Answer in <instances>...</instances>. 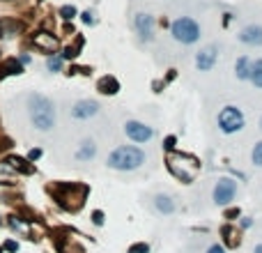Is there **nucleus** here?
I'll return each instance as SVG.
<instances>
[{"instance_id":"obj_7","label":"nucleus","mask_w":262,"mask_h":253,"mask_svg":"<svg viewBox=\"0 0 262 253\" xmlns=\"http://www.w3.org/2000/svg\"><path fill=\"white\" fill-rule=\"evenodd\" d=\"M134 30L141 37V42H152L154 40V30H156L154 16L148 12H138L134 16Z\"/></svg>"},{"instance_id":"obj_1","label":"nucleus","mask_w":262,"mask_h":253,"mask_svg":"<svg viewBox=\"0 0 262 253\" xmlns=\"http://www.w3.org/2000/svg\"><path fill=\"white\" fill-rule=\"evenodd\" d=\"M28 115L37 131H51L55 126V104L46 94L33 92L28 97Z\"/></svg>"},{"instance_id":"obj_12","label":"nucleus","mask_w":262,"mask_h":253,"mask_svg":"<svg viewBox=\"0 0 262 253\" xmlns=\"http://www.w3.org/2000/svg\"><path fill=\"white\" fill-rule=\"evenodd\" d=\"M239 42L249 46H262V26H246L239 33Z\"/></svg>"},{"instance_id":"obj_26","label":"nucleus","mask_w":262,"mask_h":253,"mask_svg":"<svg viewBox=\"0 0 262 253\" xmlns=\"http://www.w3.org/2000/svg\"><path fill=\"white\" fill-rule=\"evenodd\" d=\"M81 21L85 23V26H94L97 23V19H94V12H90V9H85V12L81 14Z\"/></svg>"},{"instance_id":"obj_33","label":"nucleus","mask_w":262,"mask_h":253,"mask_svg":"<svg viewBox=\"0 0 262 253\" xmlns=\"http://www.w3.org/2000/svg\"><path fill=\"white\" fill-rule=\"evenodd\" d=\"M30 60H33V55H30V53H21V55H19V62H21L23 67L30 65Z\"/></svg>"},{"instance_id":"obj_9","label":"nucleus","mask_w":262,"mask_h":253,"mask_svg":"<svg viewBox=\"0 0 262 253\" xmlns=\"http://www.w3.org/2000/svg\"><path fill=\"white\" fill-rule=\"evenodd\" d=\"M124 133H127L134 143H148V140H152V136H154V129L148 125H143V122H138V120H129L127 125H124Z\"/></svg>"},{"instance_id":"obj_31","label":"nucleus","mask_w":262,"mask_h":253,"mask_svg":"<svg viewBox=\"0 0 262 253\" xmlns=\"http://www.w3.org/2000/svg\"><path fill=\"white\" fill-rule=\"evenodd\" d=\"M0 173H2V175H9V173H14L12 164H9V161H0Z\"/></svg>"},{"instance_id":"obj_8","label":"nucleus","mask_w":262,"mask_h":253,"mask_svg":"<svg viewBox=\"0 0 262 253\" xmlns=\"http://www.w3.org/2000/svg\"><path fill=\"white\" fill-rule=\"evenodd\" d=\"M33 46L37 48V51H41V53L53 55V53H58L60 42H58V37H55L53 33H48V30H37V33L33 35Z\"/></svg>"},{"instance_id":"obj_19","label":"nucleus","mask_w":262,"mask_h":253,"mask_svg":"<svg viewBox=\"0 0 262 253\" xmlns=\"http://www.w3.org/2000/svg\"><path fill=\"white\" fill-rule=\"evenodd\" d=\"M9 164H12L14 170H19V173H23V175H33L35 173V164H30V161L23 159V157H12Z\"/></svg>"},{"instance_id":"obj_39","label":"nucleus","mask_w":262,"mask_h":253,"mask_svg":"<svg viewBox=\"0 0 262 253\" xmlns=\"http://www.w3.org/2000/svg\"><path fill=\"white\" fill-rule=\"evenodd\" d=\"M260 129H262V118H260Z\"/></svg>"},{"instance_id":"obj_30","label":"nucleus","mask_w":262,"mask_h":253,"mask_svg":"<svg viewBox=\"0 0 262 253\" xmlns=\"http://www.w3.org/2000/svg\"><path fill=\"white\" fill-rule=\"evenodd\" d=\"M92 223L94 226H104V212H99V210L92 212Z\"/></svg>"},{"instance_id":"obj_13","label":"nucleus","mask_w":262,"mask_h":253,"mask_svg":"<svg viewBox=\"0 0 262 253\" xmlns=\"http://www.w3.org/2000/svg\"><path fill=\"white\" fill-rule=\"evenodd\" d=\"M23 23L19 19H0V37H16L23 33Z\"/></svg>"},{"instance_id":"obj_2","label":"nucleus","mask_w":262,"mask_h":253,"mask_svg":"<svg viewBox=\"0 0 262 253\" xmlns=\"http://www.w3.org/2000/svg\"><path fill=\"white\" fill-rule=\"evenodd\" d=\"M166 166H168V173L175 180H180L182 184H191L200 173V161L187 152H175V150L168 152Z\"/></svg>"},{"instance_id":"obj_38","label":"nucleus","mask_w":262,"mask_h":253,"mask_svg":"<svg viewBox=\"0 0 262 253\" xmlns=\"http://www.w3.org/2000/svg\"><path fill=\"white\" fill-rule=\"evenodd\" d=\"M256 253H262V244H258V247H256Z\"/></svg>"},{"instance_id":"obj_34","label":"nucleus","mask_w":262,"mask_h":253,"mask_svg":"<svg viewBox=\"0 0 262 253\" xmlns=\"http://www.w3.org/2000/svg\"><path fill=\"white\" fill-rule=\"evenodd\" d=\"M235 216H239V210H237V207H232V210L225 212V219H235Z\"/></svg>"},{"instance_id":"obj_3","label":"nucleus","mask_w":262,"mask_h":253,"mask_svg":"<svg viewBox=\"0 0 262 253\" xmlns=\"http://www.w3.org/2000/svg\"><path fill=\"white\" fill-rule=\"evenodd\" d=\"M106 164L113 170H136L145 164V152L136 145H120L108 154Z\"/></svg>"},{"instance_id":"obj_21","label":"nucleus","mask_w":262,"mask_h":253,"mask_svg":"<svg viewBox=\"0 0 262 253\" xmlns=\"http://www.w3.org/2000/svg\"><path fill=\"white\" fill-rule=\"evenodd\" d=\"M62 65H65V60H62V55H58V53H53V55H48L46 58V69L51 74L62 72Z\"/></svg>"},{"instance_id":"obj_20","label":"nucleus","mask_w":262,"mask_h":253,"mask_svg":"<svg viewBox=\"0 0 262 253\" xmlns=\"http://www.w3.org/2000/svg\"><path fill=\"white\" fill-rule=\"evenodd\" d=\"M81 48H83V37H76L74 44L65 46V51H62V60H74V58H78Z\"/></svg>"},{"instance_id":"obj_14","label":"nucleus","mask_w":262,"mask_h":253,"mask_svg":"<svg viewBox=\"0 0 262 253\" xmlns=\"http://www.w3.org/2000/svg\"><path fill=\"white\" fill-rule=\"evenodd\" d=\"M97 90H99L101 94H108V97H111V94H117L120 92V81L115 79V76H111V74H108V76H101V79L97 81Z\"/></svg>"},{"instance_id":"obj_15","label":"nucleus","mask_w":262,"mask_h":253,"mask_svg":"<svg viewBox=\"0 0 262 253\" xmlns=\"http://www.w3.org/2000/svg\"><path fill=\"white\" fill-rule=\"evenodd\" d=\"M23 72H26V67L19 62V58H9V60L0 62V79H5V76H21Z\"/></svg>"},{"instance_id":"obj_10","label":"nucleus","mask_w":262,"mask_h":253,"mask_svg":"<svg viewBox=\"0 0 262 253\" xmlns=\"http://www.w3.org/2000/svg\"><path fill=\"white\" fill-rule=\"evenodd\" d=\"M99 113V104L94 99H81L72 106V118L74 120H90Z\"/></svg>"},{"instance_id":"obj_17","label":"nucleus","mask_w":262,"mask_h":253,"mask_svg":"<svg viewBox=\"0 0 262 253\" xmlns=\"http://www.w3.org/2000/svg\"><path fill=\"white\" fill-rule=\"evenodd\" d=\"M154 207L161 214H173L175 212V200L170 198V196H166V193H159L154 198Z\"/></svg>"},{"instance_id":"obj_18","label":"nucleus","mask_w":262,"mask_h":253,"mask_svg":"<svg viewBox=\"0 0 262 253\" xmlns=\"http://www.w3.org/2000/svg\"><path fill=\"white\" fill-rule=\"evenodd\" d=\"M251 67H253V62L246 58V55H242L239 60H237V65H235V74H237V79L239 81H246V79H251Z\"/></svg>"},{"instance_id":"obj_16","label":"nucleus","mask_w":262,"mask_h":253,"mask_svg":"<svg viewBox=\"0 0 262 253\" xmlns=\"http://www.w3.org/2000/svg\"><path fill=\"white\" fill-rule=\"evenodd\" d=\"M94 154H97V145H94V140H83L81 147L76 150V161H92Z\"/></svg>"},{"instance_id":"obj_28","label":"nucleus","mask_w":262,"mask_h":253,"mask_svg":"<svg viewBox=\"0 0 262 253\" xmlns=\"http://www.w3.org/2000/svg\"><path fill=\"white\" fill-rule=\"evenodd\" d=\"M26 159L30 161V164H35L37 159H41V150H39V147H33V150L28 152V157H26Z\"/></svg>"},{"instance_id":"obj_6","label":"nucleus","mask_w":262,"mask_h":253,"mask_svg":"<svg viewBox=\"0 0 262 253\" xmlns=\"http://www.w3.org/2000/svg\"><path fill=\"white\" fill-rule=\"evenodd\" d=\"M237 196V182L232 177H221L214 187V205L225 207L230 205Z\"/></svg>"},{"instance_id":"obj_36","label":"nucleus","mask_w":262,"mask_h":253,"mask_svg":"<svg viewBox=\"0 0 262 253\" xmlns=\"http://www.w3.org/2000/svg\"><path fill=\"white\" fill-rule=\"evenodd\" d=\"M251 226H253V219H249V216L242 219V228H251Z\"/></svg>"},{"instance_id":"obj_22","label":"nucleus","mask_w":262,"mask_h":253,"mask_svg":"<svg viewBox=\"0 0 262 253\" xmlns=\"http://www.w3.org/2000/svg\"><path fill=\"white\" fill-rule=\"evenodd\" d=\"M251 81H253V85L262 90V58L256 60L253 67H251Z\"/></svg>"},{"instance_id":"obj_29","label":"nucleus","mask_w":262,"mask_h":253,"mask_svg":"<svg viewBox=\"0 0 262 253\" xmlns=\"http://www.w3.org/2000/svg\"><path fill=\"white\" fill-rule=\"evenodd\" d=\"M175 143H177V138H175V136H168V138L163 140V150H166V152H173Z\"/></svg>"},{"instance_id":"obj_37","label":"nucleus","mask_w":262,"mask_h":253,"mask_svg":"<svg viewBox=\"0 0 262 253\" xmlns=\"http://www.w3.org/2000/svg\"><path fill=\"white\" fill-rule=\"evenodd\" d=\"M152 87H154L156 92H161V87H163V83H161V81H156V83H152Z\"/></svg>"},{"instance_id":"obj_27","label":"nucleus","mask_w":262,"mask_h":253,"mask_svg":"<svg viewBox=\"0 0 262 253\" xmlns=\"http://www.w3.org/2000/svg\"><path fill=\"white\" fill-rule=\"evenodd\" d=\"M129 253H150V244H145V242H138V244H134V247L129 249Z\"/></svg>"},{"instance_id":"obj_4","label":"nucleus","mask_w":262,"mask_h":253,"mask_svg":"<svg viewBox=\"0 0 262 253\" xmlns=\"http://www.w3.org/2000/svg\"><path fill=\"white\" fill-rule=\"evenodd\" d=\"M170 35H173L175 42L188 46V44H195V42L200 40V26L191 16H180V19H175L170 23Z\"/></svg>"},{"instance_id":"obj_35","label":"nucleus","mask_w":262,"mask_h":253,"mask_svg":"<svg viewBox=\"0 0 262 253\" xmlns=\"http://www.w3.org/2000/svg\"><path fill=\"white\" fill-rule=\"evenodd\" d=\"M207 253H225V249L219 247V244H214V247H209V249H207Z\"/></svg>"},{"instance_id":"obj_5","label":"nucleus","mask_w":262,"mask_h":253,"mask_svg":"<svg viewBox=\"0 0 262 253\" xmlns=\"http://www.w3.org/2000/svg\"><path fill=\"white\" fill-rule=\"evenodd\" d=\"M244 126V113L237 106H225L219 113V129L223 133H237Z\"/></svg>"},{"instance_id":"obj_11","label":"nucleus","mask_w":262,"mask_h":253,"mask_svg":"<svg viewBox=\"0 0 262 253\" xmlns=\"http://www.w3.org/2000/svg\"><path fill=\"white\" fill-rule=\"evenodd\" d=\"M216 58H219V53H216V46L202 48L200 53L195 55V67H198L200 72H209V69H214Z\"/></svg>"},{"instance_id":"obj_32","label":"nucleus","mask_w":262,"mask_h":253,"mask_svg":"<svg viewBox=\"0 0 262 253\" xmlns=\"http://www.w3.org/2000/svg\"><path fill=\"white\" fill-rule=\"evenodd\" d=\"M5 251L16 253V251H19V244H16V242H12V240H7V242H5Z\"/></svg>"},{"instance_id":"obj_25","label":"nucleus","mask_w":262,"mask_h":253,"mask_svg":"<svg viewBox=\"0 0 262 253\" xmlns=\"http://www.w3.org/2000/svg\"><path fill=\"white\" fill-rule=\"evenodd\" d=\"M223 237H225V242H230V247H237V244H239V240H237V233L230 226L223 228Z\"/></svg>"},{"instance_id":"obj_24","label":"nucleus","mask_w":262,"mask_h":253,"mask_svg":"<svg viewBox=\"0 0 262 253\" xmlns=\"http://www.w3.org/2000/svg\"><path fill=\"white\" fill-rule=\"evenodd\" d=\"M251 161H253V164H256L258 168H262V140H260V143H256V147H253Z\"/></svg>"},{"instance_id":"obj_23","label":"nucleus","mask_w":262,"mask_h":253,"mask_svg":"<svg viewBox=\"0 0 262 253\" xmlns=\"http://www.w3.org/2000/svg\"><path fill=\"white\" fill-rule=\"evenodd\" d=\"M58 14H60L62 16V21H72V19H76V16H78V9H76L74 5H62L60 9H58Z\"/></svg>"}]
</instances>
